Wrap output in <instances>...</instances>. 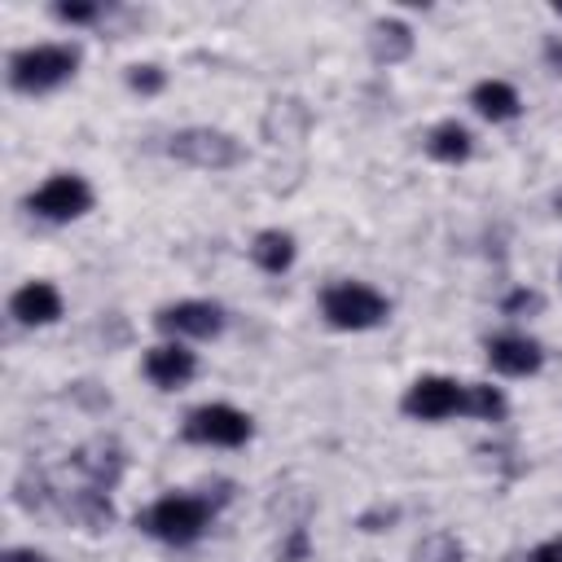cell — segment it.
<instances>
[{
  "label": "cell",
  "instance_id": "cell-1",
  "mask_svg": "<svg viewBox=\"0 0 562 562\" xmlns=\"http://www.w3.org/2000/svg\"><path fill=\"white\" fill-rule=\"evenodd\" d=\"M206 522H211L206 496H162L136 514V527L167 544H193L206 531Z\"/></svg>",
  "mask_w": 562,
  "mask_h": 562
},
{
  "label": "cell",
  "instance_id": "cell-2",
  "mask_svg": "<svg viewBox=\"0 0 562 562\" xmlns=\"http://www.w3.org/2000/svg\"><path fill=\"white\" fill-rule=\"evenodd\" d=\"M79 66V48L70 44H35L9 57V83L18 92H48L57 83H66Z\"/></svg>",
  "mask_w": 562,
  "mask_h": 562
},
{
  "label": "cell",
  "instance_id": "cell-3",
  "mask_svg": "<svg viewBox=\"0 0 562 562\" xmlns=\"http://www.w3.org/2000/svg\"><path fill=\"white\" fill-rule=\"evenodd\" d=\"M321 312L334 329H373L386 321V299L373 285L360 281H338L321 294Z\"/></svg>",
  "mask_w": 562,
  "mask_h": 562
},
{
  "label": "cell",
  "instance_id": "cell-4",
  "mask_svg": "<svg viewBox=\"0 0 562 562\" xmlns=\"http://www.w3.org/2000/svg\"><path fill=\"white\" fill-rule=\"evenodd\" d=\"M171 158L189 162V167H206V171H224V167H237L241 162V145L228 136V132H215V127H184L171 136Z\"/></svg>",
  "mask_w": 562,
  "mask_h": 562
},
{
  "label": "cell",
  "instance_id": "cell-5",
  "mask_svg": "<svg viewBox=\"0 0 562 562\" xmlns=\"http://www.w3.org/2000/svg\"><path fill=\"white\" fill-rule=\"evenodd\" d=\"M180 435L189 443H215V448H237L250 439V417L233 404H202L184 417Z\"/></svg>",
  "mask_w": 562,
  "mask_h": 562
},
{
  "label": "cell",
  "instance_id": "cell-6",
  "mask_svg": "<svg viewBox=\"0 0 562 562\" xmlns=\"http://www.w3.org/2000/svg\"><path fill=\"white\" fill-rule=\"evenodd\" d=\"M35 215H44V220H79L88 206H92V189L79 180V176H53V180H44L35 193H31V202H26Z\"/></svg>",
  "mask_w": 562,
  "mask_h": 562
},
{
  "label": "cell",
  "instance_id": "cell-7",
  "mask_svg": "<svg viewBox=\"0 0 562 562\" xmlns=\"http://www.w3.org/2000/svg\"><path fill=\"white\" fill-rule=\"evenodd\" d=\"M461 382H452V378H439V373H430V378H417L408 391H404V413L408 417H417V422H439V417H452V413H461Z\"/></svg>",
  "mask_w": 562,
  "mask_h": 562
},
{
  "label": "cell",
  "instance_id": "cell-8",
  "mask_svg": "<svg viewBox=\"0 0 562 562\" xmlns=\"http://www.w3.org/2000/svg\"><path fill=\"white\" fill-rule=\"evenodd\" d=\"M154 325L162 334H189V338H215L224 329V312L206 299H184V303H171L154 316Z\"/></svg>",
  "mask_w": 562,
  "mask_h": 562
},
{
  "label": "cell",
  "instance_id": "cell-9",
  "mask_svg": "<svg viewBox=\"0 0 562 562\" xmlns=\"http://www.w3.org/2000/svg\"><path fill=\"white\" fill-rule=\"evenodd\" d=\"M487 360L505 378H527V373L540 369L544 356L527 334H496V338H487Z\"/></svg>",
  "mask_w": 562,
  "mask_h": 562
},
{
  "label": "cell",
  "instance_id": "cell-10",
  "mask_svg": "<svg viewBox=\"0 0 562 562\" xmlns=\"http://www.w3.org/2000/svg\"><path fill=\"white\" fill-rule=\"evenodd\" d=\"M75 470L88 479V487L110 492L119 483V474H123V448L114 439H92V443H83L75 452Z\"/></svg>",
  "mask_w": 562,
  "mask_h": 562
},
{
  "label": "cell",
  "instance_id": "cell-11",
  "mask_svg": "<svg viewBox=\"0 0 562 562\" xmlns=\"http://www.w3.org/2000/svg\"><path fill=\"white\" fill-rule=\"evenodd\" d=\"M193 373H198L193 351H184V347H176V342H162V347H149V351H145V378H149L154 386H162V391L184 386Z\"/></svg>",
  "mask_w": 562,
  "mask_h": 562
},
{
  "label": "cell",
  "instance_id": "cell-12",
  "mask_svg": "<svg viewBox=\"0 0 562 562\" xmlns=\"http://www.w3.org/2000/svg\"><path fill=\"white\" fill-rule=\"evenodd\" d=\"M9 312L22 321V325H53L61 316V294L48 285V281H31L22 285L13 299H9Z\"/></svg>",
  "mask_w": 562,
  "mask_h": 562
},
{
  "label": "cell",
  "instance_id": "cell-13",
  "mask_svg": "<svg viewBox=\"0 0 562 562\" xmlns=\"http://www.w3.org/2000/svg\"><path fill=\"white\" fill-rule=\"evenodd\" d=\"M369 48H373L378 61L395 66V61H404V57L413 53V31H408L404 22H395V18H382V22H373V31H369Z\"/></svg>",
  "mask_w": 562,
  "mask_h": 562
},
{
  "label": "cell",
  "instance_id": "cell-14",
  "mask_svg": "<svg viewBox=\"0 0 562 562\" xmlns=\"http://www.w3.org/2000/svg\"><path fill=\"white\" fill-rule=\"evenodd\" d=\"M470 101H474V110L483 114V119H492V123H505V119H514L518 114V92L505 83V79H483L474 92H470Z\"/></svg>",
  "mask_w": 562,
  "mask_h": 562
},
{
  "label": "cell",
  "instance_id": "cell-15",
  "mask_svg": "<svg viewBox=\"0 0 562 562\" xmlns=\"http://www.w3.org/2000/svg\"><path fill=\"white\" fill-rule=\"evenodd\" d=\"M250 255H255V263H259L263 272H285V268L294 263V237H290L285 228H263V233L255 237Z\"/></svg>",
  "mask_w": 562,
  "mask_h": 562
},
{
  "label": "cell",
  "instance_id": "cell-16",
  "mask_svg": "<svg viewBox=\"0 0 562 562\" xmlns=\"http://www.w3.org/2000/svg\"><path fill=\"white\" fill-rule=\"evenodd\" d=\"M426 149H430V158H439V162H465V158H470V132H465L457 119H448V123L430 127Z\"/></svg>",
  "mask_w": 562,
  "mask_h": 562
},
{
  "label": "cell",
  "instance_id": "cell-17",
  "mask_svg": "<svg viewBox=\"0 0 562 562\" xmlns=\"http://www.w3.org/2000/svg\"><path fill=\"white\" fill-rule=\"evenodd\" d=\"M461 413H465V417L496 422V417L505 413V395H501L496 386H487V382H465V391H461Z\"/></svg>",
  "mask_w": 562,
  "mask_h": 562
},
{
  "label": "cell",
  "instance_id": "cell-18",
  "mask_svg": "<svg viewBox=\"0 0 562 562\" xmlns=\"http://www.w3.org/2000/svg\"><path fill=\"white\" fill-rule=\"evenodd\" d=\"M162 83H167V75H162L158 66H132V70H127V88L140 92V97L162 92Z\"/></svg>",
  "mask_w": 562,
  "mask_h": 562
},
{
  "label": "cell",
  "instance_id": "cell-19",
  "mask_svg": "<svg viewBox=\"0 0 562 562\" xmlns=\"http://www.w3.org/2000/svg\"><path fill=\"white\" fill-rule=\"evenodd\" d=\"M417 558H426V562H461V544H457L452 536H430V540L417 549Z\"/></svg>",
  "mask_w": 562,
  "mask_h": 562
},
{
  "label": "cell",
  "instance_id": "cell-20",
  "mask_svg": "<svg viewBox=\"0 0 562 562\" xmlns=\"http://www.w3.org/2000/svg\"><path fill=\"white\" fill-rule=\"evenodd\" d=\"M53 13L61 22H97L101 18V4H53Z\"/></svg>",
  "mask_w": 562,
  "mask_h": 562
},
{
  "label": "cell",
  "instance_id": "cell-21",
  "mask_svg": "<svg viewBox=\"0 0 562 562\" xmlns=\"http://www.w3.org/2000/svg\"><path fill=\"white\" fill-rule=\"evenodd\" d=\"M522 312H540V294L536 290H514L505 299V316H522Z\"/></svg>",
  "mask_w": 562,
  "mask_h": 562
},
{
  "label": "cell",
  "instance_id": "cell-22",
  "mask_svg": "<svg viewBox=\"0 0 562 562\" xmlns=\"http://www.w3.org/2000/svg\"><path fill=\"white\" fill-rule=\"evenodd\" d=\"M527 562H562V536H558V540H544V544H536Z\"/></svg>",
  "mask_w": 562,
  "mask_h": 562
},
{
  "label": "cell",
  "instance_id": "cell-23",
  "mask_svg": "<svg viewBox=\"0 0 562 562\" xmlns=\"http://www.w3.org/2000/svg\"><path fill=\"white\" fill-rule=\"evenodd\" d=\"M303 553H307V531H303V527H294V536H290V544H285L281 562H299Z\"/></svg>",
  "mask_w": 562,
  "mask_h": 562
},
{
  "label": "cell",
  "instance_id": "cell-24",
  "mask_svg": "<svg viewBox=\"0 0 562 562\" xmlns=\"http://www.w3.org/2000/svg\"><path fill=\"white\" fill-rule=\"evenodd\" d=\"M0 562H44V553H35V549H4Z\"/></svg>",
  "mask_w": 562,
  "mask_h": 562
},
{
  "label": "cell",
  "instance_id": "cell-25",
  "mask_svg": "<svg viewBox=\"0 0 562 562\" xmlns=\"http://www.w3.org/2000/svg\"><path fill=\"white\" fill-rule=\"evenodd\" d=\"M553 13H558V18H562V0H558V4H553Z\"/></svg>",
  "mask_w": 562,
  "mask_h": 562
}]
</instances>
